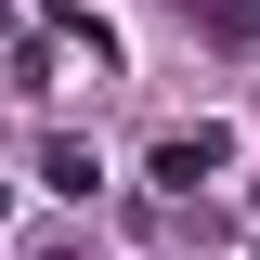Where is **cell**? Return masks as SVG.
<instances>
[{
  "label": "cell",
  "mask_w": 260,
  "mask_h": 260,
  "mask_svg": "<svg viewBox=\"0 0 260 260\" xmlns=\"http://www.w3.org/2000/svg\"><path fill=\"white\" fill-rule=\"evenodd\" d=\"M221 169H234V130L221 117H195V130L156 143V195H195V182H221Z\"/></svg>",
  "instance_id": "cell-1"
},
{
  "label": "cell",
  "mask_w": 260,
  "mask_h": 260,
  "mask_svg": "<svg viewBox=\"0 0 260 260\" xmlns=\"http://www.w3.org/2000/svg\"><path fill=\"white\" fill-rule=\"evenodd\" d=\"M39 182H52V195H91L104 169H91V143H65V130H52V143H39Z\"/></svg>",
  "instance_id": "cell-2"
},
{
  "label": "cell",
  "mask_w": 260,
  "mask_h": 260,
  "mask_svg": "<svg viewBox=\"0 0 260 260\" xmlns=\"http://www.w3.org/2000/svg\"><path fill=\"white\" fill-rule=\"evenodd\" d=\"M0 221H13V182H0Z\"/></svg>",
  "instance_id": "cell-4"
},
{
  "label": "cell",
  "mask_w": 260,
  "mask_h": 260,
  "mask_svg": "<svg viewBox=\"0 0 260 260\" xmlns=\"http://www.w3.org/2000/svg\"><path fill=\"white\" fill-rule=\"evenodd\" d=\"M0 39H13V0H0Z\"/></svg>",
  "instance_id": "cell-5"
},
{
  "label": "cell",
  "mask_w": 260,
  "mask_h": 260,
  "mask_svg": "<svg viewBox=\"0 0 260 260\" xmlns=\"http://www.w3.org/2000/svg\"><path fill=\"white\" fill-rule=\"evenodd\" d=\"M195 26H208V39H221V52H234V39H247L260 13H247V0H195Z\"/></svg>",
  "instance_id": "cell-3"
},
{
  "label": "cell",
  "mask_w": 260,
  "mask_h": 260,
  "mask_svg": "<svg viewBox=\"0 0 260 260\" xmlns=\"http://www.w3.org/2000/svg\"><path fill=\"white\" fill-rule=\"evenodd\" d=\"M52 260H78V247H52Z\"/></svg>",
  "instance_id": "cell-6"
}]
</instances>
